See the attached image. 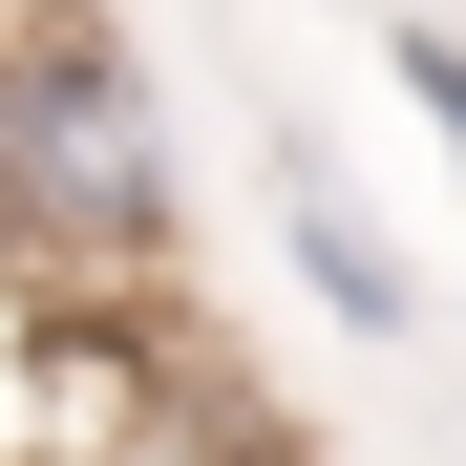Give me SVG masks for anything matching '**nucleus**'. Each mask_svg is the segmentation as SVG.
<instances>
[{
  "instance_id": "1",
  "label": "nucleus",
  "mask_w": 466,
  "mask_h": 466,
  "mask_svg": "<svg viewBox=\"0 0 466 466\" xmlns=\"http://www.w3.org/2000/svg\"><path fill=\"white\" fill-rule=\"evenodd\" d=\"M0 127H22V191H43L64 297L148 319L170 255H191V170H170V86L127 64L106 0H0Z\"/></svg>"
},
{
  "instance_id": "2",
  "label": "nucleus",
  "mask_w": 466,
  "mask_h": 466,
  "mask_svg": "<svg viewBox=\"0 0 466 466\" xmlns=\"http://www.w3.org/2000/svg\"><path fill=\"white\" fill-rule=\"evenodd\" d=\"M276 276L319 297L339 339H424V276L381 255V212H360V191L319 170V127H276Z\"/></svg>"
},
{
  "instance_id": "3",
  "label": "nucleus",
  "mask_w": 466,
  "mask_h": 466,
  "mask_svg": "<svg viewBox=\"0 0 466 466\" xmlns=\"http://www.w3.org/2000/svg\"><path fill=\"white\" fill-rule=\"evenodd\" d=\"M381 86H403V106L445 127V170H466V22H403V43H381Z\"/></svg>"
}]
</instances>
